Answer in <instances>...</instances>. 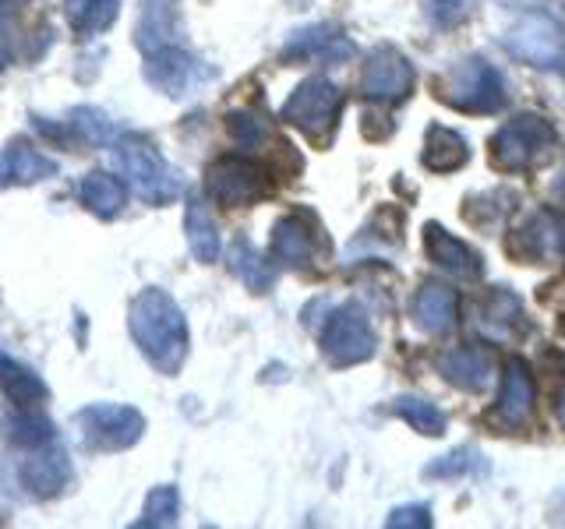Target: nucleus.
Segmentation results:
<instances>
[{"instance_id": "nucleus-38", "label": "nucleus", "mask_w": 565, "mask_h": 529, "mask_svg": "<svg viewBox=\"0 0 565 529\" xmlns=\"http://www.w3.org/2000/svg\"><path fill=\"white\" fill-rule=\"evenodd\" d=\"M8 181H11V176H8V166H4V163H0V187H4Z\"/></svg>"}, {"instance_id": "nucleus-14", "label": "nucleus", "mask_w": 565, "mask_h": 529, "mask_svg": "<svg viewBox=\"0 0 565 529\" xmlns=\"http://www.w3.org/2000/svg\"><path fill=\"white\" fill-rule=\"evenodd\" d=\"M438 375L459 392H484L494 381V353L488 346H452L438 353Z\"/></svg>"}, {"instance_id": "nucleus-27", "label": "nucleus", "mask_w": 565, "mask_h": 529, "mask_svg": "<svg viewBox=\"0 0 565 529\" xmlns=\"http://www.w3.org/2000/svg\"><path fill=\"white\" fill-rule=\"evenodd\" d=\"M4 166H8L11 184H35V181H46V176L57 173V163L46 159L43 152H35L29 141H22V138L8 145Z\"/></svg>"}, {"instance_id": "nucleus-36", "label": "nucleus", "mask_w": 565, "mask_h": 529, "mask_svg": "<svg viewBox=\"0 0 565 529\" xmlns=\"http://www.w3.org/2000/svg\"><path fill=\"white\" fill-rule=\"evenodd\" d=\"M428 8L435 14V22L449 25V22H456V18H463L467 0H428Z\"/></svg>"}, {"instance_id": "nucleus-7", "label": "nucleus", "mask_w": 565, "mask_h": 529, "mask_svg": "<svg viewBox=\"0 0 565 529\" xmlns=\"http://www.w3.org/2000/svg\"><path fill=\"white\" fill-rule=\"evenodd\" d=\"M75 428L82 431L88 449L124 452V449L138 445L141 434H146V417H141L135 406L93 402V406H82L75 413Z\"/></svg>"}, {"instance_id": "nucleus-9", "label": "nucleus", "mask_w": 565, "mask_h": 529, "mask_svg": "<svg viewBox=\"0 0 565 529\" xmlns=\"http://www.w3.org/2000/svg\"><path fill=\"white\" fill-rule=\"evenodd\" d=\"M502 46L523 64L565 67V32L558 29L555 18H547L541 11H530L512 29H505Z\"/></svg>"}, {"instance_id": "nucleus-11", "label": "nucleus", "mask_w": 565, "mask_h": 529, "mask_svg": "<svg viewBox=\"0 0 565 529\" xmlns=\"http://www.w3.org/2000/svg\"><path fill=\"white\" fill-rule=\"evenodd\" d=\"M414 64L396 46H375L361 71V96L379 102H403L414 93Z\"/></svg>"}, {"instance_id": "nucleus-10", "label": "nucleus", "mask_w": 565, "mask_h": 529, "mask_svg": "<svg viewBox=\"0 0 565 529\" xmlns=\"http://www.w3.org/2000/svg\"><path fill=\"white\" fill-rule=\"evenodd\" d=\"M141 75H146V82L156 88V93H163L170 99H184L191 93H199V88L212 78V71L202 61H194L188 50L170 43L156 53H146Z\"/></svg>"}, {"instance_id": "nucleus-21", "label": "nucleus", "mask_w": 565, "mask_h": 529, "mask_svg": "<svg viewBox=\"0 0 565 529\" xmlns=\"http://www.w3.org/2000/svg\"><path fill=\"white\" fill-rule=\"evenodd\" d=\"M0 392H4L18 410H35V406L50 399L46 381L22 360L8 357V353H0Z\"/></svg>"}, {"instance_id": "nucleus-23", "label": "nucleus", "mask_w": 565, "mask_h": 529, "mask_svg": "<svg viewBox=\"0 0 565 529\" xmlns=\"http://www.w3.org/2000/svg\"><path fill=\"white\" fill-rule=\"evenodd\" d=\"M177 32V0H141V22L135 43L141 53H156L173 43Z\"/></svg>"}, {"instance_id": "nucleus-5", "label": "nucleus", "mask_w": 565, "mask_h": 529, "mask_svg": "<svg viewBox=\"0 0 565 529\" xmlns=\"http://www.w3.org/2000/svg\"><path fill=\"white\" fill-rule=\"evenodd\" d=\"M205 194L216 205L247 208L273 194V173L247 155H220L205 170Z\"/></svg>"}, {"instance_id": "nucleus-22", "label": "nucleus", "mask_w": 565, "mask_h": 529, "mask_svg": "<svg viewBox=\"0 0 565 529\" xmlns=\"http://www.w3.org/2000/svg\"><path fill=\"white\" fill-rule=\"evenodd\" d=\"M424 166L431 173H456L470 163V149L459 131L441 128V123H431L428 134H424V149H420Z\"/></svg>"}, {"instance_id": "nucleus-26", "label": "nucleus", "mask_w": 565, "mask_h": 529, "mask_svg": "<svg viewBox=\"0 0 565 529\" xmlns=\"http://www.w3.org/2000/svg\"><path fill=\"white\" fill-rule=\"evenodd\" d=\"M64 14L78 35H99L117 22L120 0H64Z\"/></svg>"}, {"instance_id": "nucleus-13", "label": "nucleus", "mask_w": 565, "mask_h": 529, "mask_svg": "<svg viewBox=\"0 0 565 529\" xmlns=\"http://www.w3.org/2000/svg\"><path fill=\"white\" fill-rule=\"evenodd\" d=\"M14 476H18V484L25 487L29 498H35V501L57 498L71 481L67 452L57 445V441H50V445H40V449H29V455L18 463Z\"/></svg>"}, {"instance_id": "nucleus-15", "label": "nucleus", "mask_w": 565, "mask_h": 529, "mask_svg": "<svg viewBox=\"0 0 565 529\" xmlns=\"http://www.w3.org/2000/svg\"><path fill=\"white\" fill-rule=\"evenodd\" d=\"M424 251H428V258L438 264L441 272H449L463 282H477L484 276L481 255H477L467 240H459L456 234H449V229L438 226V223L424 226Z\"/></svg>"}, {"instance_id": "nucleus-32", "label": "nucleus", "mask_w": 565, "mask_h": 529, "mask_svg": "<svg viewBox=\"0 0 565 529\" xmlns=\"http://www.w3.org/2000/svg\"><path fill=\"white\" fill-rule=\"evenodd\" d=\"M71 131H75L78 141H85V145H110L114 141V120L106 117L103 110H96V106H78V110H71Z\"/></svg>"}, {"instance_id": "nucleus-4", "label": "nucleus", "mask_w": 565, "mask_h": 529, "mask_svg": "<svg viewBox=\"0 0 565 529\" xmlns=\"http://www.w3.org/2000/svg\"><path fill=\"white\" fill-rule=\"evenodd\" d=\"M555 128L537 114H520L505 120L491 138V163L505 173L537 170L547 155L555 152Z\"/></svg>"}, {"instance_id": "nucleus-34", "label": "nucleus", "mask_w": 565, "mask_h": 529, "mask_svg": "<svg viewBox=\"0 0 565 529\" xmlns=\"http://www.w3.org/2000/svg\"><path fill=\"white\" fill-rule=\"evenodd\" d=\"M226 131L234 134V141L241 149H258L265 138H269V128H265V120L252 110H234L226 114Z\"/></svg>"}, {"instance_id": "nucleus-19", "label": "nucleus", "mask_w": 565, "mask_h": 529, "mask_svg": "<svg viewBox=\"0 0 565 529\" xmlns=\"http://www.w3.org/2000/svg\"><path fill=\"white\" fill-rule=\"evenodd\" d=\"M459 322V293L441 282H424L414 296V325L424 335H449Z\"/></svg>"}, {"instance_id": "nucleus-30", "label": "nucleus", "mask_w": 565, "mask_h": 529, "mask_svg": "<svg viewBox=\"0 0 565 529\" xmlns=\"http://www.w3.org/2000/svg\"><path fill=\"white\" fill-rule=\"evenodd\" d=\"M484 469H488L484 455L463 445V449H452L449 455L431 458V463L424 466V476H428V481H452V476H470V473H484Z\"/></svg>"}, {"instance_id": "nucleus-2", "label": "nucleus", "mask_w": 565, "mask_h": 529, "mask_svg": "<svg viewBox=\"0 0 565 529\" xmlns=\"http://www.w3.org/2000/svg\"><path fill=\"white\" fill-rule=\"evenodd\" d=\"M114 166L117 173L124 176V184H128L141 202L149 205H170L181 198L184 191V173L170 166L163 155L156 152L152 141H146L141 134H124L114 141Z\"/></svg>"}, {"instance_id": "nucleus-20", "label": "nucleus", "mask_w": 565, "mask_h": 529, "mask_svg": "<svg viewBox=\"0 0 565 529\" xmlns=\"http://www.w3.org/2000/svg\"><path fill=\"white\" fill-rule=\"evenodd\" d=\"M520 325H523V300L509 287H494L484 296V304L477 307V328L494 343L512 339V335L520 332Z\"/></svg>"}, {"instance_id": "nucleus-31", "label": "nucleus", "mask_w": 565, "mask_h": 529, "mask_svg": "<svg viewBox=\"0 0 565 529\" xmlns=\"http://www.w3.org/2000/svg\"><path fill=\"white\" fill-rule=\"evenodd\" d=\"M8 441L18 449H40L53 441V423L46 417H35V410H22L4 420Z\"/></svg>"}, {"instance_id": "nucleus-29", "label": "nucleus", "mask_w": 565, "mask_h": 529, "mask_svg": "<svg viewBox=\"0 0 565 529\" xmlns=\"http://www.w3.org/2000/svg\"><path fill=\"white\" fill-rule=\"evenodd\" d=\"M388 410H393L403 423H411L414 431L428 434V438L446 434V428H449V417L441 413L435 402L420 399V396H399L393 406H388Z\"/></svg>"}, {"instance_id": "nucleus-25", "label": "nucleus", "mask_w": 565, "mask_h": 529, "mask_svg": "<svg viewBox=\"0 0 565 529\" xmlns=\"http://www.w3.org/2000/svg\"><path fill=\"white\" fill-rule=\"evenodd\" d=\"M184 234H188V247L191 255L199 258L202 264H212L220 258V229L212 212L202 198H191L188 212H184Z\"/></svg>"}, {"instance_id": "nucleus-24", "label": "nucleus", "mask_w": 565, "mask_h": 529, "mask_svg": "<svg viewBox=\"0 0 565 529\" xmlns=\"http://www.w3.org/2000/svg\"><path fill=\"white\" fill-rule=\"evenodd\" d=\"M78 194L88 212H96L99 219H117L124 205H128V184L117 181V176L103 173V170H93L82 176L78 184Z\"/></svg>"}, {"instance_id": "nucleus-8", "label": "nucleus", "mask_w": 565, "mask_h": 529, "mask_svg": "<svg viewBox=\"0 0 565 529\" xmlns=\"http://www.w3.org/2000/svg\"><path fill=\"white\" fill-rule=\"evenodd\" d=\"M379 339L371 328L367 314L361 304H343L329 314V322L322 325V353L332 367H353L375 357Z\"/></svg>"}, {"instance_id": "nucleus-17", "label": "nucleus", "mask_w": 565, "mask_h": 529, "mask_svg": "<svg viewBox=\"0 0 565 529\" xmlns=\"http://www.w3.org/2000/svg\"><path fill=\"white\" fill-rule=\"evenodd\" d=\"M282 57L287 61H329L340 64L353 57V43L335 25H308L294 32L287 46H282Z\"/></svg>"}, {"instance_id": "nucleus-37", "label": "nucleus", "mask_w": 565, "mask_h": 529, "mask_svg": "<svg viewBox=\"0 0 565 529\" xmlns=\"http://www.w3.org/2000/svg\"><path fill=\"white\" fill-rule=\"evenodd\" d=\"M555 417H558V423L565 428V392L558 396V402H555Z\"/></svg>"}, {"instance_id": "nucleus-18", "label": "nucleus", "mask_w": 565, "mask_h": 529, "mask_svg": "<svg viewBox=\"0 0 565 529\" xmlns=\"http://www.w3.org/2000/svg\"><path fill=\"white\" fill-rule=\"evenodd\" d=\"M512 255L526 261H555L565 258V219L552 212H537L516 237H512Z\"/></svg>"}, {"instance_id": "nucleus-6", "label": "nucleus", "mask_w": 565, "mask_h": 529, "mask_svg": "<svg viewBox=\"0 0 565 529\" xmlns=\"http://www.w3.org/2000/svg\"><path fill=\"white\" fill-rule=\"evenodd\" d=\"M340 114H343V93L329 78L300 82L290 93V99L282 102V110H279V117L287 120L290 128L305 131L315 141H326L335 131Z\"/></svg>"}, {"instance_id": "nucleus-3", "label": "nucleus", "mask_w": 565, "mask_h": 529, "mask_svg": "<svg viewBox=\"0 0 565 529\" xmlns=\"http://www.w3.org/2000/svg\"><path fill=\"white\" fill-rule=\"evenodd\" d=\"M438 99L456 106L463 114H499L505 106V78L499 67L484 57H463L456 61L446 75L435 82Z\"/></svg>"}, {"instance_id": "nucleus-35", "label": "nucleus", "mask_w": 565, "mask_h": 529, "mask_svg": "<svg viewBox=\"0 0 565 529\" xmlns=\"http://www.w3.org/2000/svg\"><path fill=\"white\" fill-rule=\"evenodd\" d=\"M388 529H428L431 526V508L428 505H403L385 519Z\"/></svg>"}, {"instance_id": "nucleus-16", "label": "nucleus", "mask_w": 565, "mask_h": 529, "mask_svg": "<svg viewBox=\"0 0 565 529\" xmlns=\"http://www.w3.org/2000/svg\"><path fill=\"white\" fill-rule=\"evenodd\" d=\"M269 255L282 269H311L318 258V234L305 216H282L273 226Z\"/></svg>"}, {"instance_id": "nucleus-28", "label": "nucleus", "mask_w": 565, "mask_h": 529, "mask_svg": "<svg viewBox=\"0 0 565 529\" xmlns=\"http://www.w3.org/2000/svg\"><path fill=\"white\" fill-rule=\"evenodd\" d=\"M230 272H234V276L244 282V287H247V290H255V293L273 290V282H276L273 264L265 261L244 237L234 240V247H230Z\"/></svg>"}, {"instance_id": "nucleus-12", "label": "nucleus", "mask_w": 565, "mask_h": 529, "mask_svg": "<svg viewBox=\"0 0 565 529\" xmlns=\"http://www.w3.org/2000/svg\"><path fill=\"white\" fill-rule=\"evenodd\" d=\"M530 413H534V375H530L523 357H509L502 375V392L499 402L491 406L488 423L499 431H520L526 428Z\"/></svg>"}, {"instance_id": "nucleus-33", "label": "nucleus", "mask_w": 565, "mask_h": 529, "mask_svg": "<svg viewBox=\"0 0 565 529\" xmlns=\"http://www.w3.org/2000/svg\"><path fill=\"white\" fill-rule=\"evenodd\" d=\"M181 519V490L173 484H159L149 490L146 498V516L138 519V526H152V529H163V526H173Z\"/></svg>"}, {"instance_id": "nucleus-1", "label": "nucleus", "mask_w": 565, "mask_h": 529, "mask_svg": "<svg viewBox=\"0 0 565 529\" xmlns=\"http://www.w3.org/2000/svg\"><path fill=\"white\" fill-rule=\"evenodd\" d=\"M128 328L141 357L159 375H177L181 370L188 357V317L167 290H141L128 307Z\"/></svg>"}]
</instances>
